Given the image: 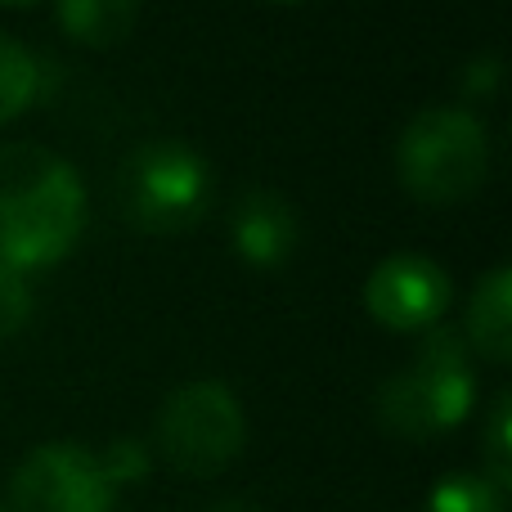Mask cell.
<instances>
[{"mask_svg": "<svg viewBox=\"0 0 512 512\" xmlns=\"http://www.w3.org/2000/svg\"><path fill=\"white\" fill-rule=\"evenodd\" d=\"M459 337L468 342V351H477L490 364L512 360V270L508 265H495V270L481 274Z\"/></svg>", "mask_w": 512, "mask_h": 512, "instance_id": "9", "label": "cell"}, {"mask_svg": "<svg viewBox=\"0 0 512 512\" xmlns=\"http://www.w3.org/2000/svg\"><path fill=\"white\" fill-rule=\"evenodd\" d=\"M0 512H9V504H0Z\"/></svg>", "mask_w": 512, "mask_h": 512, "instance_id": "18", "label": "cell"}, {"mask_svg": "<svg viewBox=\"0 0 512 512\" xmlns=\"http://www.w3.org/2000/svg\"><path fill=\"white\" fill-rule=\"evenodd\" d=\"M450 306V274L418 252H396L373 265L364 283V310L391 333H418L441 324Z\"/></svg>", "mask_w": 512, "mask_h": 512, "instance_id": "7", "label": "cell"}, {"mask_svg": "<svg viewBox=\"0 0 512 512\" xmlns=\"http://www.w3.org/2000/svg\"><path fill=\"white\" fill-rule=\"evenodd\" d=\"M508 495L499 486H490L481 472H450L445 481H436L427 495L423 512H504Z\"/></svg>", "mask_w": 512, "mask_h": 512, "instance_id": "12", "label": "cell"}, {"mask_svg": "<svg viewBox=\"0 0 512 512\" xmlns=\"http://www.w3.org/2000/svg\"><path fill=\"white\" fill-rule=\"evenodd\" d=\"M32 283H27L23 270H14L9 261H0V342L5 337H14L18 328H27V319H32Z\"/></svg>", "mask_w": 512, "mask_h": 512, "instance_id": "14", "label": "cell"}, {"mask_svg": "<svg viewBox=\"0 0 512 512\" xmlns=\"http://www.w3.org/2000/svg\"><path fill=\"white\" fill-rule=\"evenodd\" d=\"M86 225L81 176L41 144H0V261L54 265Z\"/></svg>", "mask_w": 512, "mask_h": 512, "instance_id": "1", "label": "cell"}, {"mask_svg": "<svg viewBox=\"0 0 512 512\" xmlns=\"http://www.w3.org/2000/svg\"><path fill=\"white\" fill-rule=\"evenodd\" d=\"M212 512H256V508L243 504V499H221V504H212Z\"/></svg>", "mask_w": 512, "mask_h": 512, "instance_id": "16", "label": "cell"}, {"mask_svg": "<svg viewBox=\"0 0 512 512\" xmlns=\"http://www.w3.org/2000/svg\"><path fill=\"white\" fill-rule=\"evenodd\" d=\"M158 454L185 477H216L243 454L248 441V418L243 405L225 382L203 378L176 387L158 409L153 423Z\"/></svg>", "mask_w": 512, "mask_h": 512, "instance_id": "5", "label": "cell"}, {"mask_svg": "<svg viewBox=\"0 0 512 512\" xmlns=\"http://www.w3.org/2000/svg\"><path fill=\"white\" fill-rule=\"evenodd\" d=\"M490 135L468 108H427L400 131L396 176L418 203L450 207L486 185Z\"/></svg>", "mask_w": 512, "mask_h": 512, "instance_id": "3", "label": "cell"}, {"mask_svg": "<svg viewBox=\"0 0 512 512\" xmlns=\"http://www.w3.org/2000/svg\"><path fill=\"white\" fill-rule=\"evenodd\" d=\"M140 0H59V23L81 45H117L131 36Z\"/></svg>", "mask_w": 512, "mask_h": 512, "instance_id": "10", "label": "cell"}, {"mask_svg": "<svg viewBox=\"0 0 512 512\" xmlns=\"http://www.w3.org/2000/svg\"><path fill=\"white\" fill-rule=\"evenodd\" d=\"M41 90V59L18 36L0 32V126L18 117Z\"/></svg>", "mask_w": 512, "mask_h": 512, "instance_id": "11", "label": "cell"}, {"mask_svg": "<svg viewBox=\"0 0 512 512\" xmlns=\"http://www.w3.org/2000/svg\"><path fill=\"white\" fill-rule=\"evenodd\" d=\"M99 459H104V468H108V477H113L117 490H122L126 481H140L144 472H149V450H144L140 441H117V445H108Z\"/></svg>", "mask_w": 512, "mask_h": 512, "instance_id": "15", "label": "cell"}, {"mask_svg": "<svg viewBox=\"0 0 512 512\" xmlns=\"http://www.w3.org/2000/svg\"><path fill=\"white\" fill-rule=\"evenodd\" d=\"M481 477L508 495L512 490V391H499L486 418V472Z\"/></svg>", "mask_w": 512, "mask_h": 512, "instance_id": "13", "label": "cell"}, {"mask_svg": "<svg viewBox=\"0 0 512 512\" xmlns=\"http://www.w3.org/2000/svg\"><path fill=\"white\" fill-rule=\"evenodd\" d=\"M113 504L104 459L77 441L36 445L9 477V512H113Z\"/></svg>", "mask_w": 512, "mask_h": 512, "instance_id": "6", "label": "cell"}, {"mask_svg": "<svg viewBox=\"0 0 512 512\" xmlns=\"http://www.w3.org/2000/svg\"><path fill=\"white\" fill-rule=\"evenodd\" d=\"M216 180L198 149L180 140H149L126 153L117 171V207L144 234H180L212 207Z\"/></svg>", "mask_w": 512, "mask_h": 512, "instance_id": "4", "label": "cell"}, {"mask_svg": "<svg viewBox=\"0 0 512 512\" xmlns=\"http://www.w3.org/2000/svg\"><path fill=\"white\" fill-rule=\"evenodd\" d=\"M230 234H234V248H239L243 261L261 265V270L283 265L301 248L297 207L283 194H274V189H248V194L234 203Z\"/></svg>", "mask_w": 512, "mask_h": 512, "instance_id": "8", "label": "cell"}, {"mask_svg": "<svg viewBox=\"0 0 512 512\" xmlns=\"http://www.w3.org/2000/svg\"><path fill=\"white\" fill-rule=\"evenodd\" d=\"M0 5H32V0H0Z\"/></svg>", "mask_w": 512, "mask_h": 512, "instance_id": "17", "label": "cell"}, {"mask_svg": "<svg viewBox=\"0 0 512 512\" xmlns=\"http://www.w3.org/2000/svg\"><path fill=\"white\" fill-rule=\"evenodd\" d=\"M477 378H472V351L459 328L432 324L409 360V369L391 373L378 391V423L405 441H432L454 432L472 414Z\"/></svg>", "mask_w": 512, "mask_h": 512, "instance_id": "2", "label": "cell"}, {"mask_svg": "<svg viewBox=\"0 0 512 512\" xmlns=\"http://www.w3.org/2000/svg\"><path fill=\"white\" fill-rule=\"evenodd\" d=\"M283 5H297V0H283Z\"/></svg>", "mask_w": 512, "mask_h": 512, "instance_id": "19", "label": "cell"}]
</instances>
